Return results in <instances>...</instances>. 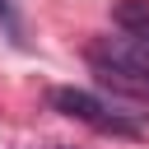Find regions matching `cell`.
<instances>
[{"label": "cell", "mask_w": 149, "mask_h": 149, "mask_svg": "<svg viewBox=\"0 0 149 149\" xmlns=\"http://www.w3.org/2000/svg\"><path fill=\"white\" fill-rule=\"evenodd\" d=\"M112 19H116L121 33H130V37H149V0H121V5L112 9Z\"/></svg>", "instance_id": "cell-2"}, {"label": "cell", "mask_w": 149, "mask_h": 149, "mask_svg": "<svg viewBox=\"0 0 149 149\" xmlns=\"http://www.w3.org/2000/svg\"><path fill=\"white\" fill-rule=\"evenodd\" d=\"M0 19L14 28V37H19V23H14V0H0Z\"/></svg>", "instance_id": "cell-3"}, {"label": "cell", "mask_w": 149, "mask_h": 149, "mask_svg": "<svg viewBox=\"0 0 149 149\" xmlns=\"http://www.w3.org/2000/svg\"><path fill=\"white\" fill-rule=\"evenodd\" d=\"M51 107L65 112V116H74V121H84V126H93V130H102V135H130V140L144 135L140 121L112 112V107H107L102 98H93L88 88H51Z\"/></svg>", "instance_id": "cell-1"}]
</instances>
